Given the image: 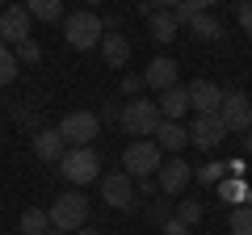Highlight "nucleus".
Returning a JSON list of instances; mask_svg holds the SVG:
<instances>
[{
	"label": "nucleus",
	"instance_id": "1",
	"mask_svg": "<svg viewBox=\"0 0 252 235\" xmlns=\"http://www.w3.org/2000/svg\"><path fill=\"white\" fill-rule=\"evenodd\" d=\"M51 227L55 231H67V235H76L80 227H89V198H84L80 189H67V193H59V198L51 202Z\"/></svg>",
	"mask_w": 252,
	"mask_h": 235
},
{
	"label": "nucleus",
	"instance_id": "2",
	"mask_svg": "<svg viewBox=\"0 0 252 235\" xmlns=\"http://www.w3.org/2000/svg\"><path fill=\"white\" fill-rule=\"evenodd\" d=\"M59 172H63V181L76 185V189L93 185V181H101V155L93 147H67L59 160Z\"/></svg>",
	"mask_w": 252,
	"mask_h": 235
},
{
	"label": "nucleus",
	"instance_id": "3",
	"mask_svg": "<svg viewBox=\"0 0 252 235\" xmlns=\"http://www.w3.org/2000/svg\"><path fill=\"white\" fill-rule=\"evenodd\" d=\"M160 164H164V151L152 139H139V143H130L122 151V172L130 181H152L156 172H160Z\"/></svg>",
	"mask_w": 252,
	"mask_h": 235
},
{
	"label": "nucleus",
	"instance_id": "4",
	"mask_svg": "<svg viewBox=\"0 0 252 235\" xmlns=\"http://www.w3.org/2000/svg\"><path fill=\"white\" fill-rule=\"evenodd\" d=\"M101 34H105V29H101V17L89 13V9L63 17V42L72 46V51H93V46H101Z\"/></svg>",
	"mask_w": 252,
	"mask_h": 235
},
{
	"label": "nucleus",
	"instance_id": "5",
	"mask_svg": "<svg viewBox=\"0 0 252 235\" xmlns=\"http://www.w3.org/2000/svg\"><path fill=\"white\" fill-rule=\"evenodd\" d=\"M118 122H122V130L126 135H135V143L139 139H152L156 135V126H160V109H156V101H126L122 105V118H118Z\"/></svg>",
	"mask_w": 252,
	"mask_h": 235
},
{
	"label": "nucleus",
	"instance_id": "6",
	"mask_svg": "<svg viewBox=\"0 0 252 235\" xmlns=\"http://www.w3.org/2000/svg\"><path fill=\"white\" fill-rule=\"evenodd\" d=\"M55 130H59V139L67 147H93V139L101 135V122L89 109H72V114H63V122Z\"/></svg>",
	"mask_w": 252,
	"mask_h": 235
},
{
	"label": "nucleus",
	"instance_id": "7",
	"mask_svg": "<svg viewBox=\"0 0 252 235\" xmlns=\"http://www.w3.org/2000/svg\"><path fill=\"white\" fill-rule=\"evenodd\" d=\"M219 122H223L227 135H244V130H252V101L244 97V92H223Z\"/></svg>",
	"mask_w": 252,
	"mask_h": 235
},
{
	"label": "nucleus",
	"instance_id": "8",
	"mask_svg": "<svg viewBox=\"0 0 252 235\" xmlns=\"http://www.w3.org/2000/svg\"><path fill=\"white\" fill-rule=\"evenodd\" d=\"M193 181V168H189L181 155H168V160L160 164V172H156V189H164V193H185V185Z\"/></svg>",
	"mask_w": 252,
	"mask_h": 235
},
{
	"label": "nucleus",
	"instance_id": "9",
	"mask_svg": "<svg viewBox=\"0 0 252 235\" xmlns=\"http://www.w3.org/2000/svg\"><path fill=\"white\" fill-rule=\"evenodd\" d=\"M189 130V143L198 147V151H215V147H223V139H227V130H223V122H219V114H210V118H193V126H185Z\"/></svg>",
	"mask_w": 252,
	"mask_h": 235
},
{
	"label": "nucleus",
	"instance_id": "10",
	"mask_svg": "<svg viewBox=\"0 0 252 235\" xmlns=\"http://www.w3.org/2000/svg\"><path fill=\"white\" fill-rule=\"evenodd\" d=\"M185 92H189V109L198 118L219 114V105H223V88L215 80H193V84H185Z\"/></svg>",
	"mask_w": 252,
	"mask_h": 235
},
{
	"label": "nucleus",
	"instance_id": "11",
	"mask_svg": "<svg viewBox=\"0 0 252 235\" xmlns=\"http://www.w3.org/2000/svg\"><path fill=\"white\" fill-rule=\"evenodd\" d=\"M101 198L114 210H130L135 206V181L126 172H109V176H101Z\"/></svg>",
	"mask_w": 252,
	"mask_h": 235
},
{
	"label": "nucleus",
	"instance_id": "12",
	"mask_svg": "<svg viewBox=\"0 0 252 235\" xmlns=\"http://www.w3.org/2000/svg\"><path fill=\"white\" fill-rule=\"evenodd\" d=\"M30 38V13L21 4H9L0 13V46H21Z\"/></svg>",
	"mask_w": 252,
	"mask_h": 235
},
{
	"label": "nucleus",
	"instance_id": "13",
	"mask_svg": "<svg viewBox=\"0 0 252 235\" xmlns=\"http://www.w3.org/2000/svg\"><path fill=\"white\" fill-rule=\"evenodd\" d=\"M177 76H181L177 59L160 55V59H152V63H147V72H143V84H147V88H156V92H168V88H177Z\"/></svg>",
	"mask_w": 252,
	"mask_h": 235
},
{
	"label": "nucleus",
	"instance_id": "14",
	"mask_svg": "<svg viewBox=\"0 0 252 235\" xmlns=\"http://www.w3.org/2000/svg\"><path fill=\"white\" fill-rule=\"evenodd\" d=\"M152 143L160 147V151H168V155H181L189 147V130L181 126V122H160L156 135H152Z\"/></svg>",
	"mask_w": 252,
	"mask_h": 235
},
{
	"label": "nucleus",
	"instance_id": "15",
	"mask_svg": "<svg viewBox=\"0 0 252 235\" xmlns=\"http://www.w3.org/2000/svg\"><path fill=\"white\" fill-rule=\"evenodd\" d=\"M156 109H160V122H181V118L189 114V92H185V84H177V88L160 92Z\"/></svg>",
	"mask_w": 252,
	"mask_h": 235
},
{
	"label": "nucleus",
	"instance_id": "16",
	"mask_svg": "<svg viewBox=\"0 0 252 235\" xmlns=\"http://www.w3.org/2000/svg\"><path fill=\"white\" fill-rule=\"evenodd\" d=\"M63 151H67V143L59 139V130H46V126L34 130V155H38L42 164H59Z\"/></svg>",
	"mask_w": 252,
	"mask_h": 235
},
{
	"label": "nucleus",
	"instance_id": "17",
	"mask_svg": "<svg viewBox=\"0 0 252 235\" xmlns=\"http://www.w3.org/2000/svg\"><path fill=\"white\" fill-rule=\"evenodd\" d=\"M101 55H105V67H126L130 63V42H126V34H101Z\"/></svg>",
	"mask_w": 252,
	"mask_h": 235
},
{
	"label": "nucleus",
	"instance_id": "18",
	"mask_svg": "<svg viewBox=\"0 0 252 235\" xmlns=\"http://www.w3.org/2000/svg\"><path fill=\"white\" fill-rule=\"evenodd\" d=\"M248 189H252L248 181H235V176H223V181L215 185V198H219V202H227V206L235 210L240 202H248Z\"/></svg>",
	"mask_w": 252,
	"mask_h": 235
},
{
	"label": "nucleus",
	"instance_id": "19",
	"mask_svg": "<svg viewBox=\"0 0 252 235\" xmlns=\"http://www.w3.org/2000/svg\"><path fill=\"white\" fill-rule=\"evenodd\" d=\"M185 26L193 29V34H198L202 42H219V38H223V21H219L215 13H198V17H189Z\"/></svg>",
	"mask_w": 252,
	"mask_h": 235
},
{
	"label": "nucleus",
	"instance_id": "20",
	"mask_svg": "<svg viewBox=\"0 0 252 235\" xmlns=\"http://www.w3.org/2000/svg\"><path fill=\"white\" fill-rule=\"evenodd\" d=\"M202 214H206V206H202V202H193V198L172 202V218H177L181 227H189V231H193V227L202 223Z\"/></svg>",
	"mask_w": 252,
	"mask_h": 235
},
{
	"label": "nucleus",
	"instance_id": "21",
	"mask_svg": "<svg viewBox=\"0 0 252 235\" xmlns=\"http://www.w3.org/2000/svg\"><path fill=\"white\" fill-rule=\"evenodd\" d=\"M26 13H30V21H63V17H67L59 0H30Z\"/></svg>",
	"mask_w": 252,
	"mask_h": 235
},
{
	"label": "nucleus",
	"instance_id": "22",
	"mask_svg": "<svg viewBox=\"0 0 252 235\" xmlns=\"http://www.w3.org/2000/svg\"><path fill=\"white\" fill-rule=\"evenodd\" d=\"M46 231H51V214L42 206H30L21 214V235H46Z\"/></svg>",
	"mask_w": 252,
	"mask_h": 235
},
{
	"label": "nucleus",
	"instance_id": "23",
	"mask_svg": "<svg viewBox=\"0 0 252 235\" xmlns=\"http://www.w3.org/2000/svg\"><path fill=\"white\" fill-rule=\"evenodd\" d=\"M223 176H227V164H223V160H206V164H198V168H193V181L210 185V189H215Z\"/></svg>",
	"mask_w": 252,
	"mask_h": 235
},
{
	"label": "nucleus",
	"instance_id": "24",
	"mask_svg": "<svg viewBox=\"0 0 252 235\" xmlns=\"http://www.w3.org/2000/svg\"><path fill=\"white\" fill-rule=\"evenodd\" d=\"M17 72H21V63H17V55H13V46H0V84H13Z\"/></svg>",
	"mask_w": 252,
	"mask_h": 235
},
{
	"label": "nucleus",
	"instance_id": "25",
	"mask_svg": "<svg viewBox=\"0 0 252 235\" xmlns=\"http://www.w3.org/2000/svg\"><path fill=\"white\" fill-rule=\"evenodd\" d=\"M227 227H231V235H252V210L248 206H235L231 218H227Z\"/></svg>",
	"mask_w": 252,
	"mask_h": 235
},
{
	"label": "nucleus",
	"instance_id": "26",
	"mask_svg": "<svg viewBox=\"0 0 252 235\" xmlns=\"http://www.w3.org/2000/svg\"><path fill=\"white\" fill-rule=\"evenodd\" d=\"M13 55H17V63H42V46H38L34 38H26L21 46H13Z\"/></svg>",
	"mask_w": 252,
	"mask_h": 235
},
{
	"label": "nucleus",
	"instance_id": "27",
	"mask_svg": "<svg viewBox=\"0 0 252 235\" xmlns=\"http://www.w3.org/2000/svg\"><path fill=\"white\" fill-rule=\"evenodd\" d=\"M147 218H152V223H168V218H172V202H156V206L152 210H147Z\"/></svg>",
	"mask_w": 252,
	"mask_h": 235
},
{
	"label": "nucleus",
	"instance_id": "28",
	"mask_svg": "<svg viewBox=\"0 0 252 235\" xmlns=\"http://www.w3.org/2000/svg\"><path fill=\"white\" fill-rule=\"evenodd\" d=\"M235 21H240V29L252 38V0H244L240 9H235Z\"/></svg>",
	"mask_w": 252,
	"mask_h": 235
},
{
	"label": "nucleus",
	"instance_id": "29",
	"mask_svg": "<svg viewBox=\"0 0 252 235\" xmlns=\"http://www.w3.org/2000/svg\"><path fill=\"white\" fill-rule=\"evenodd\" d=\"M122 92L126 97H139V92H143V76H135V72L122 76Z\"/></svg>",
	"mask_w": 252,
	"mask_h": 235
},
{
	"label": "nucleus",
	"instance_id": "30",
	"mask_svg": "<svg viewBox=\"0 0 252 235\" xmlns=\"http://www.w3.org/2000/svg\"><path fill=\"white\" fill-rule=\"evenodd\" d=\"M118 118H122V105L105 101V105H101V114H97V122H118Z\"/></svg>",
	"mask_w": 252,
	"mask_h": 235
},
{
	"label": "nucleus",
	"instance_id": "31",
	"mask_svg": "<svg viewBox=\"0 0 252 235\" xmlns=\"http://www.w3.org/2000/svg\"><path fill=\"white\" fill-rule=\"evenodd\" d=\"M244 172H248V164H244V155H235V160H227V176H235V181H244Z\"/></svg>",
	"mask_w": 252,
	"mask_h": 235
},
{
	"label": "nucleus",
	"instance_id": "32",
	"mask_svg": "<svg viewBox=\"0 0 252 235\" xmlns=\"http://www.w3.org/2000/svg\"><path fill=\"white\" fill-rule=\"evenodd\" d=\"M164 235H193V231H189V227H181L177 218H168V223H164Z\"/></svg>",
	"mask_w": 252,
	"mask_h": 235
},
{
	"label": "nucleus",
	"instance_id": "33",
	"mask_svg": "<svg viewBox=\"0 0 252 235\" xmlns=\"http://www.w3.org/2000/svg\"><path fill=\"white\" fill-rule=\"evenodd\" d=\"M152 193H156V181H139V185H135V202H139V198H152Z\"/></svg>",
	"mask_w": 252,
	"mask_h": 235
},
{
	"label": "nucleus",
	"instance_id": "34",
	"mask_svg": "<svg viewBox=\"0 0 252 235\" xmlns=\"http://www.w3.org/2000/svg\"><path fill=\"white\" fill-rule=\"evenodd\" d=\"M240 139H244V155H252V130H244Z\"/></svg>",
	"mask_w": 252,
	"mask_h": 235
},
{
	"label": "nucleus",
	"instance_id": "35",
	"mask_svg": "<svg viewBox=\"0 0 252 235\" xmlns=\"http://www.w3.org/2000/svg\"><path fill=\"white\" fill-rule=\"evenodd\" d=\"M76 235H101V231H97V227H80V231H76Z\"/></svg>",
	"mask_w": 252,
	"mask_h": 235
},
{
	"label": "nucleus",
	"instance_id": "36",
	"mask_svg": "<svg viewBox=\"0 0 252 235\" xmlns=\"http://www.w3.org/2000/svg\"><path fill=\"white\" fill-rule=\"evenodd\" d=\"M46 235H67V231H55V227H51V231H46Z\"/></svg>",
	"mask_w": 252,
	"mask_h": 235
},
{
	"label": "nucleus",
	"instance_id": "37",
	"mask_svg": "<svg viewBox=\"0 0 252 235\" xmlns=\"http://www.w3.org/2000/svg\"><path fill=\"white\" fill-rule=\"evenodd\" d=\"M248 210H252V189H248Z\"/></svg>",
	"mask_w": 252,
	"mask_h": 235
},
{
	"label": "nucleus",
	"instance_id": "38",
	"mask_svg": "<svg viewBox=\"0 0 252 235\" xmlns=\"http://www.w3.org/2000/svg\"><path fill=\"white\" fill-rule=\"evenodd\" d=\"M248 101H252V97H248Z\"/></svg>",
	"mask_w": 252,
	"mask_h": 235
}]
</instances>
